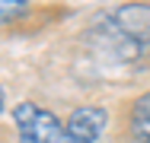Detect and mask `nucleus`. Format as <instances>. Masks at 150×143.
Listing matches in <instances>:
<instances>
[{
  "label": "nucleus",
  "instance_id": "nucleus-3",
  "mask_svg": "<svg viewBox=\"0 0 150 143\" xmlns=\"http://www.w3.org/2000/svg\"><path fill=\"white\" fill-rule=\"evenodd\" d=\"M64 124H67V130L74 137H80L86 143H96L102 137V130L109 127V114L102 108H96V105H83V108H74Z\"/></svg>",
  "mask_w": 150,
  "mask_h": 143
},
{
  "label": "nucleus",
  "instance_id": "nucleus-1",
  "mask_svg": "<svg viewBox=\"0 0 150 143\" xmlns=\"http://www.w3.org/2000/svg\"><path fill=\"white\" fill-rule=\"evenodd\" d=\"M13 121H16L19 143H70L74 137L67 124L58 121V114L38 108L35 102H19L13 108Z\"/></svg>",
  "mask_w": 150,
  "mask_h": 143
},
{
  "label": "nucleus",
  "instance_id": "nucleus-6",
  "mask_svg": "<svg viewBox=\"0 0 150 143\" xmlns=\"http://www.w3.org/2000/svg\"><path fill=\"white\" fill-rule=\"evenodd\" d=\"M3 102H6V99H3V89H0V111H3Z\"/></svg>",
  "mask_w": 150,
  "mask_h": 143
},
{
  "label": "nucleus",
  "instance_id": "nucleus-2",
  "mask_svg": "<svg viewBox=\"0 0 150 143\" xmlns=\"http://www.w3.org/2000/svg\"><path fill=\"white\" fill-rule=\"evenodd\" d=\"M112 26L134 45H150V3H141V0L121 3L112 13Z\"/></svg>",
  "mask_w": 150,
  "mask_h": 143
},
{
  "label": "nucleus",
  "instance_id": "nucleus-4",
  "mask_svg": "<svg viewBox=\"0 0 150 143\" xmlns=\"http://www.w3.org/2000/svg\"><path fill=\"white\" fill-rule=\"evenodd\" d=\"M128 127H131L134 140L150 143V92H144L141 99H134L131 114H128Z\"/></svg>",
  "mask_w": 150,
  "mask_h": 143
},
{
  "label": "nucleus",
  "instance_id": "nucleus-5",
  "mask_svg": "<svg viewBox=\"0 0 150 143\" xmlns=\"http://www.w3.org/2000/svg\"><path fill=\"white\" fill-rule=\"evenodd\" d=\"M26 10H29V0H0V26L19 19Z\"/></svg>",
  "mask_w": 150,
  "mask_h": 143
}]
</instances>
